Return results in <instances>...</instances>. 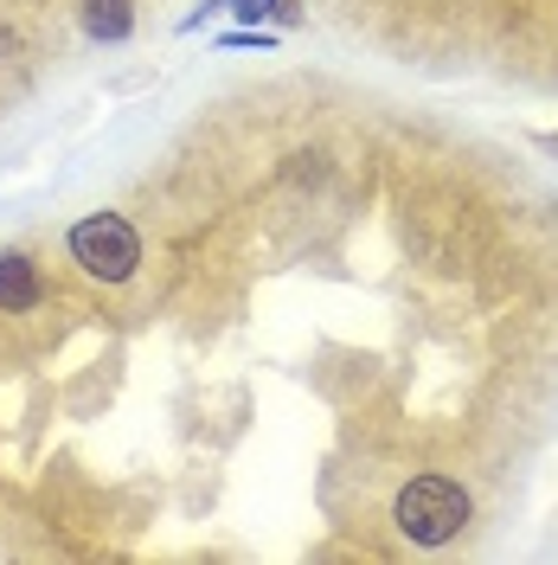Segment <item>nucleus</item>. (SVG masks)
<instances>
[{"label":"nucleus","mask_w":558,"mask_h":565,"mask_svg":"<svg viewBox=\"0 0 558 565\" xmlns=\"http://www.w3.org/2000/svg\"><path fill=\"white\" fill-rule=\"evenodd\" d=\"M0 309H13V316L39 309V270L20 257V250H7V257H0Z\"/></svg>","instance_id":"3"},{"label":"nucleus","mask_w":558,"mask_h":565,"mask_svg":"<svg viewBox=\"0 0 558 565\" xmlns=\"http://www.w3.org/2000/svg\"><path fill=\"white\" fill-rule=\"evenodd\" d=\"M232 13H245V20H264V13H282L289 20V0H225Z\"/></svg>","instance_id":"5"},{"label":"nucleus","mask_w":558,"mask_h":565,"mask_svg":"<svg viewBox=\"0 0 558 565\" xmlns=\"http://www.w3.org/2000/svg\"><path fill=\"white\" fill-rule=\"evenodd\" d=\"M71 257L84 264V277L97 282H129L141 264V238L129 218H116V212H90V218H77L71 225Z\"/></svg>","instance_id":"2"},{"label":"nucleus","mask_w":558,"mask_h":565,"mask_svg":"<svg viewBox=\"0 0 558 565\" xmlns=\"http://www.w3.org/2000/svg\"><path fill=\"white\" fill-rule=\"evenodd\" d=\"M129 26H136L129 0H84V33L90 39H129Z\"/></svg>","instance_id":"4"},{"label":"nucleus","mask_w":558,"mask_h":565,"mask_svg":"<svg viewBox=\"0 0 558 565\" xmlns=\"http://www.w3.org/2000/svg\"><path fill=\"white\" fill-rule=\"evenodd\" d=\"M469 521V489L450 482V476H418L411 489L398 494V533L418 540V546H443L455 540Z\"/></svg>","instance_id":"1"}]
</instances>
